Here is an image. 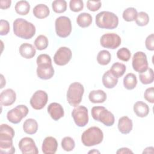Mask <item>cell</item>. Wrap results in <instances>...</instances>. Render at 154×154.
<instances>
[{
	"label": "cell",
	"instance_id": "9c48e42d",
	"mask_svg": "<svg viewBox=\"0 0 154 154\" xmlns=\"http://www.w3.org/2000/svg\"><path fill=\"white\" fill-rule=\"evenodd\" d=\"M72 116L75 124L79 127H84L88 122L87 108L82 105L77 106L72 110Z\"/></svg>",
	"mask_w": 154,
	"mask_h": 154
},
{
	"label": "cell",
	"instance_id": "b9f144b4",
	"mask_svg": "<svg viewBox=\"0 0 154 154\" xmlns=\"http://www.w3.org/2000/svg\"><path fill=\"white\" fill-rule=\"evenodd\" d=\"M144 99L151 103H154V88L150 87L146 90L144 93Z\"/></svg>",
	"mask_w": 154,
	"mask_h": 154
},
{
	"label": "cell",
	"instance_id": "7c38bea8",
	"mask_svg": "<svg viewBox=\"0 0 154 154\" xmlns=\"http://www.w3.org/2000/svg\"><path fill=\"white\" fill-rule=\"evenodd\" d=\"M48 101V94L43 90L36 91L30 99V105L36 110L42 109L45 107Z\"/></svg>",
	"mask_w": 154,
	"mask_h": 154
},
{
	"label": "cell",
	"instance_id": "5b68a950",
	"mask_svg": "<svg viewBox=\"0 0 154 154\" xmlns=\"http://www.w3.org/2000/svg\"><path fill=\"white\" fill-rule=\"evenodd\" d=\"M91 112L94 120L102 123L106 126H111L114 123L115 119L113 114L104 106H93Z\"/></svg>",
	"mask_w": 154,
	"mask_h": 154
},
{
	"label": "cell",
	"instance_id": "8fae6325",
	"mask_svg": "<svg viewBox=\"0 0 154 154\" xmlns=\"http://www.w3.org/2000/svg\"><path fill=\"white\" fill-rule=\"evenodd\" d=\"M120 37L116 33H106L102 35L100 38L101 46L105 48L115 49L121 44Z\"/></svg>",
	"mask_w": 154,
	"mask_h": 154
},
{
	"label": "cell",
	"instance_id": "5bb4252c",
	"mask_svg": "<svg viewBox=\"0 0 154 154\" xmlns=\"http://www.w3.org/2000/svg\"><path fill=\"white\" fill-rule=\"evenodd\" d=\"M19 148L23 154L38 153V149L34 140L30 137L22 138L19 142Z\"/></svg>",
	"mask_w": 154,
	"mask_h": 154
},
{
	"label": "cell",
	"instance_id": "44dd1931",
	"mask_svg": "<svg viewBox=\"0 0 154 154\" xmlns=\"http://www.w3.org/2000/svg\"><path fill=\"white\" fill-rule=\"evenodd\" d=\"M106 94L102 90H92L88 94L90 101L94 103H100L104 102L106 99Z\"/></svg>",
	"mask_w": 154,
	"mask_h": 154
},
{
	"label": "cell",
	"instance_id": "30bf717a",
	"mask_svg": "<svg viewBox=\"0 0 154 154\" xmlns=\"http://www.w3.org/2000/svg\"><path fill=\"white\" fill-rule=\"evenodd\" d=\"M132 65L133 69L141 73L148 69V62L145 53L141 51L135 52L132 57Z\"/></svg>",
	"mask_w": 154,
	"mask_h": 154
},
{
	"label": "cell",
	"instance_id": "7402d4cb",
	"mask_svg": "<svg viewBox=\"0 0 154 154\" xmlns=\"http://www.w3.org/2000/svg\"><path fill=\"white\" fill-rule=\"evenodd\" d=\"M102 81L103 85L107 88H112L118 83V78H116L111 73L110 70H107L104 73Z\"/></svg>",
	"mask_w": 154,
	"mask_h": 154
},
{
	"label": "cell",
	"instance_id": "2e32d148",
	"mask_svg": "<svg viewBox=\"0 0 154 154\" xmlns=\"http://www.w3.org/2000/svg\"><path fill=\"white\" fill-rule=\"evenodd\" d=\"M16 99V94L11 88H7L0 94V103L1 105L8 106L13 104Z\"/></svg>",
	"mask_w": 154,
	"mask_h": 154
},
{
	"label": "cell",
	"instance_id": "9a60e30c",
	"mask_svg": "<svg viewBox=\"0 0 154 154\" xmlns=\"http://www.w3.org/2000/svg\"><path fill=\"white\" fill-rule=\"evenodd\" d=\"M36 72L39 78L47 80L53 77L54 75V69L52 64H42L37 65Z\"/></svg>",
	"mask_w": 154,
	"mask_h": 154
},
{
	"label": "cell",
	"instance_id": "d6a6232c",
	"mask_svg": "<svg viewBox=\"0 0 154 154\" xmlns=\"http://www.w3.org/2000/svg\"><path fill=\"white\" fill-rule=\"evenodd\" d=\"M53 11L56 13H62L67 10V2L64 0H55L52 3Z\"/></svg>",
	"mask_w": 154,
	"mask_h": 154
},
{
	"label": "cell",
	"instance_id": "f35d334b",
	"mask_svg": "<svg viewBox=\"0 0 154 154\" xmlns=\"http://www.w3.org/2000/svg\"><path fill=\"white\" fill-rule=\"evenodd\" d=\"M36 63L37 65L42 64H52V60L49 55L42 54L37 57Z\"/></svg>",
	"mask_w": 154,
	"mask_h": 154
},
{
	"label": "cell",
	"instance_id": "4316f807",
	"mask_svg": "<svg viewBox=\"0 0 154 154\" xmlns=\"http://www.w3.org/2000/svg\"><path fill=\"white\" fill-rule=\"evenodd\" d=\"M137 79L136 75L132 73H128L123 78V85L127 90H131L136 87Z\"/></svg>",
	"mask_w": 154,
	"mask_h": 154
},
{
	"label": "cell",
	"instance_id": "7bdbcfd3",
	"mask_svg": "<svg viewBox=\"0 0 154 154\" xmlns=\"http://www.w3.org/2000/svg\"><path fill=\"white\" fill-rule=\"evenodd\" d=\"M145 46L147 50L153 51L154 50V34H151L147 37L145 40Z\"/></svg>",
	"mask_w": 154,
	"mask_h": 154
},
{
	"label": "cell",
	"instance_id": "ffe728a7",
	"mask_svg": "<svg viewBox=\"0 0 154 154\" xmlns=\"http://www.w3.org/2000/svg\"><path fill=\"white\" fill-rule=\"evenodd\" d=\"M19 51L20 55L26 59L33 58L36 54V50L34 46L28 43L22 44L19 47Z\"/></svg>",
	"mask_w": 154,
	"mask_h": 154
},
{
	"label": "cell",
	"instance_id": "4fadbf2b",
	"mask_svg": "<svg viewBox=\"0 0 154 154\" xmlns=\"http://www.w3.org/2000/svg\"><path fill=\"white\" fill-rule=\"evenodd\" d=\"M72 51L67 47H60L54 56V61L58 66H65L71 60Z\"/></svg>",
	"mask_w": 154,
	"mask_h": 154
},
{
	"label": "cell",
	"instance_id": "1f68e13d",
	"mask_svg": "<svg viewBox=\"0 0 154 154\" xmlns=\"http://www.w3.org/2000/svg\"><path fill=\"white\" fill-rule=\"evenodd\" d=\"M35 48L39 50L42 51L47 48L49 44L48 38L44 35H39L35 38L34 43Z\"/></svg>",
	"mask_w": 154,
	"mask_h": 154
},
{
	"label": "cell",
	"instance_id": "ba28073f",
	"mask_svg": "<svg viewBox=\"0 0 154 154\" xmlns=\"http://www.w3.org/2000/svg\"><path fill=\"white\" fill-rule=\"evenodd\" d=\"M28 111V108L26 105H19L8 111L7 118L10 122L13 124H17L21 122L23 118L27 116Z\"/></svg>",
	"mask_w": 154,
	"mask_h": 154
},
{
	"label": "cell",
	"instance_id": "7a4b0ae2",
	"mask_svg": "<svg viewBox=\"0 0 154 154\" xmlns=\"http://www.w3.org/2000/svg\"><path fill=\"white\" fill-rule=\"evenodd\" d=\"M35 27L32 23L22 18H17L13 22L14 34L23 39H30L35 34Z\"/></svg>",
	"mask_w": 154,
	"mask_h": 154
},
{
	"label": "cell",
	"instance_id": "cb8c5ba5",
	"mask_svg": "<svg viewBox=\"0 0 154 154\" xmlns=\"http://www.w3.org/2000/svg\"><path fill=\"white\" fill-rule=\"evenodd\" d=\"M32 13L35 17L38 19H44L49 15L50 10L46 5L40 4L34 7Z\"/></svg>",
	"mask_w": 154,
	"mask_h": 154
},
{
	"label": "cell",
	"instance_id": "60d3db41",
	"mask_svg": "<svg viewBox=\"0 0 154 154\" xmlns=\"http://www.w3.org/2000/svg\"><path fill=\"white\" fill-rule=\"evenodd\" d=\"M10 31V24L6 20H0V34L1 35H7Z\"/></svg>",
	"mask_w": 154,
	"mask_h": 154
},
{
	"label": "cell",
	"instance_id": "ab89813d",
	"mask_svg": "<svg viewBox=\"0 0 154 154\" xmlns=\"http://www.w3.org/2000/svg\"><path fill=\"white\" fill-rule=\"evenodd\" d=\"M102 5L101 1H88L87 2V8L91 11H97Z\"/></svg>",
	"mask_w": 154,
	"mask_h": 154
},
{
	"label": "cell",
	"instance_id": "f6af8a7d",
	"mask_svg": "<svg viewBox=\"0 0 154 154\" xmlns=\"http://www.w3.org/2000/svg\"><path fill=\"white\" fill-rule=\"evenodd\" d=\"M116 153H132L133 152L127 147H122V148L119 149L116 152Z\"/></svg>",
	"mask_w": 154,
	"mask_h": 154
},
{
	"label": "cell",
	"instance_id": "ac0fdd59",
	"mask_svg": "<svg viewBox=\"0 0 154 154\" xmlns=\"http://www.w3.org/2000/svg\"><path fill=\"white\" fill-rule=\"evenodd\" d=\"M47 109L51 117L55 121L58 120L64 116V109L58 103L53 102L50 103L48 105Z\"/></svg>",
	"mask_w": 154,
	"mask_h": 154
},
{
	"label": "cell",
	"instance_id": "e0dca14e",
	"mask_svg": "<svg viewBox=\"0 0 154 154\" xmlns=\"http://www.w3.org/2000/svg\"><path fill=\"white\" fill-rule=\"evenodd\" d=\"M58 148L57 140L53 137H46L42 143V149L45 154H54Z\"/></svg>",
	"mask_w": 154,
	"mask_h": 154
},
{
	"label": "cell",
	"instance_id": "83f0119b",
	"mask_svg": "<svg viewBox=\"0 0 154 154\" xmlns=\"http://www.w3.org/2000/svg\"><path fill=\"white\" fill-rule=\"evenodd\" d=\"M139 79L141 82L144 85L151 84L154 80L153 70L151 68H148L145 72L139 74Z\"/></svg>",
	"mask_w": 154,
	"mask_h": 154
},
{
	"label": "cell",
	"instance_id": "ee69618b",
	"mask_svg": "<svg viewBox=\"0 0 154 154\" xmlns=\"http://www.w3.org/2000/svg\"><path fill=\"white\" fill-rule=\"evenodd\" d=\"M11 0H1L0 1V7L1 9H7L11 6Z\"/></svg>",
	"mask_w": 154,
	"mask_h": 154
},
{
	"label": "cell",
	"instance_id": "4dcf8cb0",
	"mask_svg": "<svg viewBox=\"0 0 154 154\" xmlns=\"http://www.w3.org/2000/svg\"><path fill=\"white\" fill-rule=\"evenodd\" d=\"M111 54L106 50H102L99 51L97 55V61L99 64L102 66L108 64L111 61Z\"/></svg>",
	"mask_w": 154,
	"mask_h": 154
},
{
	"label": "cell",
	"instance_id": "f1b7e54d",
	"mask_svg": "<svg viewBox=\"0 0 154 154\" xmlns=\"http://www.w3.org/2000/svg\"><path fill=\"white\" fill-rule=\"evenodd\" d=\"M126 69V67L124 64L120 63L119 62H116L112 65L109 70L116 78H119L122 77L124 75Z\"/></svg>",
	"mask_w": 154,
	"mask_h": 154
},
{
	"label": "cell",
	"instance_id": "d590c367",
	"mask_svg": "<svg viewBox=\"0 0 154 154\" xmlns=\"http://www.w3.org/2000/svg\"><path fill=\"white\" fill-rule=\"evenodd\" d=\"M135 20L138 26H144L148 24L149 22V16L146 12L140 11L137 14Z\"/></svg>",
	"mask_w": 154,
	"mask_h": 154
},
{
	"label": "cell",
	"instance_id": "d6986e66",
	"mask_svg": "<svg viewBox=\"0 0 154 154\" xmlns=\"http://www.w3.org/2000/svg\"><path fill=\"white\" fill-rule=\"evenodd\" d=\"M132 121L128 116H123L119 119L118 122V129L122 134H129L132 131Z\"/></svg>",
	"mask_w": 154,
	"mask_h": 154
},
{
	"label": "cell",
	"instance_id": "3957f363",
	"mask_svg": "<svg viewBox=\"0 0 154 154\" xmlns=\"http://www.w3.org/2000/svg\"><path fill=\"white\" fill-rule=\"evenodd\" d=\"M103 139L102 131L98 127L92 126L85 130L81 135V141L85 146L90 147L101 143Z\"/></svg>",
	"mask_w": 154,
	"mask_h": 154
},
{
	"label": "cell",
	"instance_id": "603a6c76",
	"mask_svg": "<svg viewBox=\"0 0 154 154\" xmlns=\"http://www.w3.org/2000/svg\"><path fill=\"white\" fill-rule=\"evenodd\" d=\"M134 111L135 114L140 117H145L149 113V107L142 101H137L134 105Z\"/></svg>",
	"mask_w": 154,
	"mask_h": 154
},
{
	"label": "cell",
	"instance_id": "52a82bcc",
	"mask_svg": "<svg viewBox=\"0 0 154 154\" xmlns=\"http://www.w3.org/2000/svg\"><path fill=\"white\" fill-rule=\"evenodd\" d=\"M55 28L57 35L61 38L67 37L72 32L70 19L66 16H60L55 22Z\"/></svg>",
	"mask_w": 154,
	"mask_h": 154
},
{
	"label": "cell",
	"instance_id": "277c9868",
	"mask_svg": "<svg viewBox=\"0 0 154 154\" xmlns=\"http://www.w3.org/2000/svg\"><path fill=\"white\" fill-rule=\"evenodd\" d=\"M96 24L100 28L112 29L117 27L119 18L114 13L103 11L96 14Z\"/></svg>",
	"mask_w": 154,
	"mask_h": 154
},
{
	"label": "cell",
	"instance_id": "8d00e7d4",
	"mask_svg": "<svg viewBox=\"0 0 154 154\" xmlns=\"http://www.w3.org/2000/svg\"><path fill=\"white\" fill-rule=\"evenodd\" d=\"M131 52L126 48H122L117 52V58L123 61H128L131 58Z\"/></svg>",
	"mask_w": 154,
	"mask_h": 154
},
{
	"label": "cell",
	"instance_id": "6da1fadb",
	"mask_svg": "<svg viewBox=\"0 0 154 154\" xmlns=\"http://www.w3.org/2000/svg\"><path fill=\"white\" fill-rule=\"evenodd\" d=\"M15 132L14 129L7 124H1L0 127V153L13 154L15 148L13 144V138Z\"/></svg>",
	"mask_w": 154,
	"mask_h": 154
},
{
	"label": "cell",
	"instance_id": "e575fe53",
	"mask_svg": "<svg viewBox=\"0 0 154 154\" xmlns=\"http://www.w3.org/2000/svg\"><path fill=\"white\" fill-rule=\"evenodd\" d=\"M61 147L66 152L73 150L75 147V143L73 139L70 137H65L61 141Z\"/></svg>",
	"mask_w": 154,
	"mask_h": 154
},
{
	"label": "cell",
	"instance_id": "f546056e",
	"mask_svg": "<svg viewBox=\"0 0 154 154\" xmlns=\"http://www.w3.org/2000/svg\"><path fill=\"white\" fill-rule=\"evenodd\" d=\"M30 10V5L26 1H19L15 5V11L20 15H26Z\"/></svg>",
	"mask_w": 154,
	"mask_h": 154
},
{
	"label": "cell",
	"instance_id": "8992f818",
	"mask_svg": "<svg viewBox=\"0 0 154 154\" xmlns=\"http://www.w3.org/2000/svg\"><path fill=\"white\" fill-rule=\"evenodd\" d=\"M84 93L83 85L78 82L72 83L67 91V100L68 103L72 106H77L81 102Z\"/></svg>",
	"mask_w": 154,
	"mask_h": 154
},
{
	"label": "cell",
	"instance_id": "74e56055",
	"mask_svg": "<svg viewBox=\"0 0 154 154\" xmlns=\"http://www.w3.org/2000/svg\"><path fill=\"white\" fill-rule=\"evenodd\" d=\"M70 9L74 12H79L84 8V2L82 0H71L69 2Z\"/></svg>",
	"mask_w": 154,
	"mask_h": 154
},
{
	"label": "cell",
	"instance_id": "bcb514c9",
	"mask_svg": "<svg viewBox=\"0 0 154 154\" xmlns=\"http://www.w3.org/2000/svg\"><path fill=\"white\" fill-rule=\"evenodd\" d=\"M153 149L154 148L153 147H147L144 150L143 153H153Z\"/></svg>",
	"mask_w": 154,
	"mask_h": 154
},
{
	"label": "cell",
	"instance_id": "836d02e7",
	"mask_svg": "<svg viewBox=\"0 0 154 154\" xmlns=\"http://www.w3.org/2000/svg\"><path fill=\"white\" fill-rule=\"evenodd\" d=\"M137 14V11L135 8L129 7L123 11L122 17L125 21L132 22L135 20Z\"/></svg>",
	"mask_w": 154,
	"mask_h": 154
},
{
	"label": "cell",
	"instance_id": "c3c4849f",
	"mask_svg": "<svg viewBox=\"0 0 154 154\" xmlns=\"http://www.w3.org/2000/svg\"><path fill=\"white\" fill-rule=\"evenodd\" d=\"M99 153L100 152H99V151H97V150H94V149H93V150H90V151L88 152V153Z\"/></svg>",
	"mask_w": 154,
	"mask_h": 154
},
{
	"label": "cell",
	"instance_id": "7dc6e473",
	"mask_svg": "<svg viewBox=\"0 0 154 154\" xmlns=\"http://www.w3.org/2000/svg\"><path fill=\"white\" fill-rule=\"evenodd\" d=\"M1 87H0V88H2L4 87V86L5 85L6 82H5V79L4 78V76L2 74L1 75Z\"/></svg>",
	"mask_w": 154,
	"mask_h": 154
},
{
	"label": "cell",
	"instance_id": "484cf974",
	"mask_svg": "<svg viewBox=\"0 0 154 154\" xmlns=\"http://www.w3.org/2000/svg\"><path fill=\"white\" fill-rule=\"evenodd\" d=\"M92 21V16L88 13H82L79 14L76 19L78 25L81 28L88 27L91 24Z\"/></svg>",
	"mask_w": 154,
	"mask_h": 154
},
{
	"label": "cell",
	"instance_id": "d4e9b609",
	"mask_svg": "<svg viewBox=\"0 0 154 154\" xmlns=\"http://www.w3.org/2000/svg\"><path fill=\"white\" fill-rule=\"evenodd\" d=\"M23 129L26 134H34L38 130V123L35 119H28L23 124Z\"/></svg>",
	"mask_w": 154,
	"mask_h": 154
}]
</instances>
